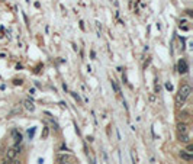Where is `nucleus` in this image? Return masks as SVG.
<instances>
[{"label": "nucleus", "instance_id": "13", "mask_svg": "<svg viewBox=\"0 0 193 164\" xmlns=\"http://www.w3.org/2000/svg\"><path fill=\"white\" fill-rule=\"evenodd\" d=\"M186 151H187V152H190V154H192V152H193V145H192V144H190V142H189V144H187V148H186Z\"/></svg>", "mask_w": 193, "mask_h": 164}, {"label": "nucleus", "instance_id": "10", "mask_svg": "<svg viewBox=\"0 0 193 164\" xmlns=\"http://www.w3.org/2000/svg\"><path fill=\"white\" fill-rule=\"evenodd\" d=\"M148 102H150L151 105H154V103L157 102V96H155V93H150V94H148Z\"/></svg>", "mask_w": 193, "mask_h": 164}, {"label": "nucleus", "instance_id": "12", "mask_svg": "<svg viewBox=\"0 0 193 164\" xmlns=\"http://www.w3.org/2000/svg\"><path fill=\"white\" fill-rule=\"evenodd\" d=\"M48 135H49V128H44V131H42V139L48 138Z\"/></svg>", "mask_w": 193, "mask_h": 164}, {"label": "nucleus", "instance_id": "17", "mask_svg": "<svg viewBox=\"0 0 193 164\" xmlns=\"http://www.w3.org/2000/svg\"><path fill=\"white\" fill-rule=\"evenodd\" d=\"M2 164H12V160H8V158H5V160L2 161Z\"/></svg>", "mask_w": 193, "mask_h": 164}, {"label": "nucleus", "instance_id": "14", "mask_svg": "<svg viewBox=\"0 0 193 164\" xmlns=\"http://www.w3.org/2000/svg\"><path fill=\"white\" fill-rule=\"evenodd\" d=\"M166 89H167L168 92H171V90H173V86H171V83H166Z\"/></svg>", "mask_w": 193, "mask_h": 164}, {"label": "nucleus", "instance_id": "19", "mask_svg": "<svg viewBox=\"0 0 193 164\" xmlns=\"http://www.w3.org/2000/svg\"><path fill=\"white\" fill-rule=\"evenodd\" d=\"M64 164H71V163H68V161H67V163H64Z\"/></svg>", "mask_w": 193, "mask_h": 164}, {"label": "nucleus", "instance_id": "3", "mask_svg": "<svg viewBox=\"0 0 193 164\" xmlns=\"http://www.w3.org/2000/svg\"><path fill=\"white\" fill-rule=\"evenodd\" d=\"M187 123L186 122H179L177 123V131H179V134H186L187 132Z\"/></svg>", "mask_w": 193, "mask_h": 164}, {"label": "nucleus", "instance_id": "1", "mask_svg": "<svg viewBox=\"0 0 193 164\" xmlns=\"http://www.w3.org/2000/svg\"><path fill=\"white\" fill-rule=\"evenodd\" d=\"M190 94H192V87H190V84H187V83L181 84V86H180V89H179L177 96H179V97H181L183 100H187V99L190 97Z\"/></svg>", "mask_w": 193, "mask_h": 164}, {"label": "nucleus", "instance_id": "16", "mask_svg": "<svg viewBox=\"0 0 193 164\" xmlns=\"http://www.w3.org/2000/svg\"><path fill=\"white\" fill-rule=\"evenodd\" d=\"M154 86H155V93H158V92H160V86H158V83H157V79H155V84H154Z\"/></svg>", "mask_w": 193, "mask_h": 164}, {"label": "nucleus", "instance_id": "5", "mask_svg": "<svg viewBox=\"0 0 193 164\" xmlns=\"http://www.w3.org/2000/svg\"><path fill=\"white\" fill-rule=\"evenodd\" d=\"M180 157H181L183 160H186V161H192V160H193L192 154H190V152H187L186 150H181V151H180Z\"/></svg>", "mask_w": 193, "mask_h": 164}, {"label": "nucleus", "instance_id": "4", "mask_svg": "<svg viewBox=\"0 0 193 164\" xmlns=\"http://www.w3.org/2000/svg\"><path fill=\"white\" fill-rule=\"evenodd\" d=\"M55 160H57L58 164H64V163L68 161V155H67V154H57Z\"/></svg>", "mask_w": 193, "mask_h": 164}, {"label": "nucleus", "instance_id": "11", "mask_svg": "<svg viewBox=\"0 0 193 164\" xmlns=\"http://www.w3.org/2000/svg\"><path fill=\"white\" fill-rule=\"evenodd\" d=\"M112 87L115 89V92H116V93H121V89H119V86H118V83H116L115 80H112Z\"/></svg>", "mask_w": 193, "mask_h": 164}, {"label": "nucleus", "instance_id": "18", "mask_svg": "<svg viewBox=\"0 0 193 164\" xmlns=\"http://www.w3.org/2000/svg\"><path fill=\"white\" fill-rule=\"evenodd\" d=\"M73 96H74V97H76L77 100H80V97H78V94H77V93H73Z\"/></svg>", "mask_w": 193, "mask_h": 164}, {"label": "nucleus", "instance_id": "2", "mask_svg": "<svg viewBox=\"0 0 193 164\" xmlns=\"http://www.w3.org/2000/svg\"><path fill=\"white\" fill-rule=\"evenodd\" d=\"M177 68H179V73H180V74H186L187 70H189V65H187V63L181 58V60L179 61V64H177Z\"/></svg>", "mask_w": 193, "mask_h": 164}, {"label": "nucleus", "instance_id": "15", "mask_svg": "<svg viewBox=\"0 0 193 164\" xmlns=\"http://www.w3.org/2000/svg\"><path fill=\"white\" fill-rule=\"evenodd\" d=\"M187 116H189V113H187V112H183V113H180V115H179V118H180V119H181V118H187Z\"/></svg>", "mask_w": 193, "mask_h": 164}, {"label": "nucleus", "instance_id": "7", "mask_svg": "<svg viewBox=\"0 0 193 164\" xmlns=\"http://www.w3.org/2000/svg\"><path fill=\"white\" fill-rule=\"evenodd\" d=\"M184 103H186V100H183L181 97L176 96V107H177V109H183V107H184Z\"/></svg>", "mask_w": 193, "mask_h": 164}, {"label": "nucleus", "instance_id": "6", "mask_svg": "<svg viewBox=\"0 0 193 164\" xmlns=\"http://www.w3.org/2000/svg\"><path fill=\"white\" fill-rule=\"evenodd\" d=\"M179 141L183 144H189L190 142V136L187 134H179Z\"/></svg>", "mask_w": 193, "mask_h": 164}, {"label": "nucleus", "instance_id": "9", "mask_svg": "<svg viewBox=\"0 0 193 164\" xmlns=\"http://www.w3.org/2000/svg\"><path fill=\"white\" fill-rule=\"evenodd\" d=\"M12 134H13V136H15V141L21 144V142H22V135L18 132V129H13V131H12Z\"/></svg>", "mask_w": 193, "mask_h": 164}, {"label": "nucleus", "instance_id": "8", "mask_svg": "<svg viewBox=\"0 0 193 164\" xmlns=\"http://www.w3.org/2000/svg\"><path fill=\"white\" fill-rule=\"evenodd\" d=\"M23 106H25V109H26V110H31V112H34V110H35V105H34L31 100H25V102H23Z\"/></svg>", "mask_w": 193, "mask_h": 164}]
</instances>
